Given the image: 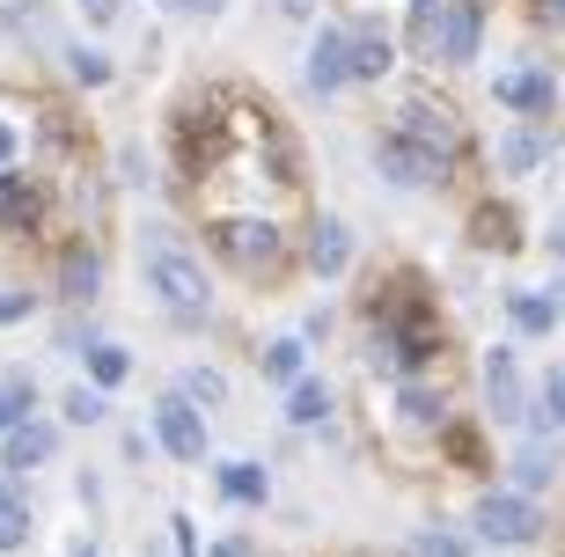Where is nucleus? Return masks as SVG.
<instances>
[{"mask_svg":"<svg viewBox=\"0 0 565 557\" xmlns=\"http://www.w3.org/2000/svg\"><path fill=\"white\" fill-rule=\"evenodd\" d=\"M206 557H243V543H213V550Z\"/></svg>","mask_w":565,"mask_h":557,"instance_id":"obj_36","label":"nucleus"},{"mask_svg":"<svg viewBox=\"0 0 565 557\" xmlns=\"http://www.w3.org/2000/svg\"><path fill=\"white\" fill-rule=\"evenodd\" d=\"M404 140L412 147H426V154H440V162H448V154H456V110L448 104H404V125H397Z\"/></svg>","mask_w":565,"mask_h":557,"instance_id":"obj_6","label":"nucleus"},{"mask_svg":"<svg viewBox=\"0 0 565 557\" xmlns=\"http://www.w3.org/2000/svg\"><path fill=\"white\" fill-rule=\"evenodd\" d=\"M88 374H96V382H104V389H110V382H126V374H132L126 345H96V352H88Z\"/></svg>","mask_w":565,"mask_h":557,"instance_id":"obj_25","label":"nucleus"},{"mask_svg":"<svg viewBox=\"0 0 565 557\" xmlns=\"http://www.w3.org/2000/svg\"><path fill=\"white\" fill-rule=\"evenodd\" d=\"M536 418H544V426H565V374L544 382V411H536Z\"/></svg>","mask_w":565,"mask_h":557,"instance_id":"obj_30","label":"nucleus"},{"mask_svg":"<svg viewBox=\"0 0 565 557\" xmlns=\"http://www.w3.org/2000/svg\"><path fill=\"white\" fill-rule=\"evenodd\" d=\"M0 221L8 227L38 221V191H30V176H8V169H0Z\"/></svg>","mask_w":565,"mask_h":557,"instance_id":"obj_15","label":"nucleus"},{"mask_svg":"<svg viewBox=\"0 0 565 557\" xmlns=\"http://www.w3.org/2000/svg\"><path fill=\"white\" fill-rule=\"evenodd\" d=\"M478 243H484V249H507V243H514V213L484 206V213H478Z\"/></svg>","mask_w":565,"mask_h":557,"instance_id":"obj_26","label":"nucleus"},{"mask_svg":"<svg viewBox=\"0 0 565 557\" xmlns=\"http://www.w3.org/2000/svg\"><path fill=\"white\" fill-rule=\"evenodd\" d=\"M323 411H331V396H323V382H294V389H287V418H294V426H316Z\"/></svg>","mask_w":565,"mask_h":557,"instance_id":"obj_21","label":"nucleus"},{"mask_svg":"<svg viewBox=\"0 0 565 557\" xmlns=\"http://www.w3.org/2000/svg\"><path fill=\"white\" fill-rule=\"evenodd\" d=\"M419 557H470V543L448 536V528H426V536H419Z\"/></svg>","mask_w":565,"mask_h":557,"instance_id":"obj_29","label":"nucleus"},{"mask_svg":"<svg viewBox=\"0 0 565 557\" xmlns=\"http://www.w3.org/2000/svg\"><path fill=\"white\" fill-rule=\"evenodd\" d=\"M390 66H397V44H390V30H382V22H367V30H353V38H345V74H353V82H382Z\"/></svg>","mask_w":565,"mask_h":557,"instance_id":"obj_8","label":"nucleus"},{"mask_svg":"<svg viewBox=\"0 0 565 557\" xmlns=\"http://www.w3.org/2000/svg\"><path fill=\"white\" fill-rule=\"evenodd\" d=\"M309 265L323 271V279H338V271L353 265V235H345V221H316V235H309Z\"/></svg>","mask_w":565,"mask_h":557,"instance_id":"obj_12","label":"nucleus"},{"mask_svg":"<svg viewBox=\"0 0 565 557\" xmlns=\"http://www.w3.org/2000/svg\"><path fill=\"white\" fill-rule=\"evenodd\" d=\"M404 418H412V426H440V396L434 389H404Z\"/></svg>","mask_w":565,"mask_h":557,"instance_id":"obj_27","label":"nucleus"},{"mask_svg":"<svg viewBox=\"0 0 565 557\" xmlns=\"http://www.w3.org/2000/svg\"><path fill=\"white\" fill-rule=\"evenodd\" d=\"M66 418H82V426H96V418H104V396H96V389H74V396H66Z\"/></svg>","mask_w":565,"mask_h":557,"instance_id":"obj_31","label":"nucleus"},{"mask_svg":"<svg viewBox=\"0 0 565 557\" xmlns=\"http://www.w3.org/2000/svg\"><path fill=\"white\" fill-rule=\"evenodd\" d=\"M74 557H96V550H88V543H82V550H74Z\"/></svg>","mask_w":565,"mask_h":557,"instance_id":"obj_38","label":"nucleus"},{"mask_svg":"<svg viewBox=\"0 0 565 557\" xmlns=\"http://www.w3.org/2000/svg\"><path fill=\"white\" fill-rule=\"evenodd\" d=\"M30 315V293H0V323H22Z\"/></svg>","mask_w":565,"mask_h":557,"instance_id":"obj_32","label":"nucleus"},{"mask_svg":"<svg viewBox=\"0 0 565 557\" xmlns=\"http://www.w3.org/2000/svg\"><path fill=\"white\" fill-rule=\"evenodd\" d=\"M265 374H273V382H301V338H279V345H265Z\"/></svg>","mask_w":565,"mask_h":557,"instance_id":"obj_24","label":"nucleus"},{"mask_svg":"<svg viewBox=\"0 0 565 557\" xmlns=\"http://www.w3.org/2000/svg\"><path fill=\"white\" fill-rule=\"evenodd\" d=\"M30 374H8V382H0V433H8V426H22V418H30Z\"/></svg>","mask_w":565,"mask_h":557,"instance_id":"obj_22","label":"nucleus"},{"mask_svg":"<svg viewBox=\"0 0 565 557\" xmlns=\"http://www.w3.org/2000/svg\"><path fill=\"white\" fill-rule=\"evenodd\" d=\"M544 162V140H536V132H507L500 140V169L507 176H522V169H536Z\"/></svg>","mask_w":565,"mask_h":557,"instance_id":"obj_20","label":"nucleus"},{"mask_svg":"<svg viewBox=\"0 0 565 557\" xmlns=\"http://www.w3.org/2000/svg\"><path fill=\"white\" fill-rule=\"evenodd\" d=\"M544 15H551V22H565V0H544Z\"/></svg>","mask_w":565,"mask_h":557,"instance_id":"obj_37","label":"nucleus"},{"mask_svg":"<svg viewBox=\"0 0 565 557\" xmlns=\"http://www.w3.org/2000/svg\"><path fill=\"white\" fill-rule=\"evenodd\" d=\"M60 287L74 293V301H88V293L104 287V265H96L88 249H66V265H60Z\"/></svg>","mask_w":565,"mask_h":557,"instance_id":"obj_16","label":"nucleus"},{"mask_svg":"<svg viewBox=\"0 0 565 557\" xmlns=\"http://www.w3.org/2000/svg\"><path fill=\"white\" fill-rule=\"evenodd\" d=\"M507 110H551L558 104V82L551 74H500V88H492Z\"/></svg>","mask_w":565,"mask_h":557,"instance_id":"obj_13","label":"nucleus"},{"mask_svg":"<svg viewBox=\"0 0 565 557\" xmlns=\"http://www.w3.org/2000/svg\"><path fill=\"white\" fill-rule=\"evenodd\" d=\"M375 169L390 176V184H412V191H419V184H434V176H440V154L412 147L404 132H382V140H375Z\"/></svg>","mask_w":565,"mask_h":557,"instance_id":"obj_5","label":"nucleus"},{"mask_svg":"<svg viewBox=\"0 0 565 557\" xmlns=\"http://www.w3.org/2000/svg\"><path fill=\"white\" fill-rule=\"evenodd\" d=\"M434 38H440V60H478V38H484V22H478V0H448L434 15Z\"/></svg>","mask_w":565,"mask_h":557,"instance_id":"obj_7","label":"nucleus"},{"mask_svg":"<svg viewBox=\"0 0 565 557\" xmlns=\"http://www.w3.org/2000/svg\"><path fill=\"white\" fill-rule=\"evenodd\" d=\"M154 440H162L177 462H199V454H206V418L191 411L184 396H169V404H154Z\"/></svg>","mask_w":565,"mask_h":557,"instance_id":"obj_4","label":"nucleus"},{"mask_svg":"<svg viewBox=\"0 0 565 557\" xmlns=\"http://www.w3.org/2000/svg\"><path fill=\"white\" fill-rule=\"evenodd\" d=\"M221 492L257 506V499H265V470H257V462H221Z\"/></svg>","mask_w":565,"mask_h":557,"instance_id":"obj_19","label":"nucleus"},{"mask_svg":"<svg viewBox=\"0 0 565 557\" xmlns=\"http://www.w3.org/2000/svg\"><path fill=\"white\" fill-rule=\"evenodd\" d=\"M66 66H74V82H88V88L110 82V60H104V52H66Z\"/></svg>","mask_w":565,"mask_h":557,"instance_id":"obj_28","label":"nucleus"},{"mask_svg":"<svg viewBox=\"0 0 565 557\" xmlns=\"http://www.w3.org/2000/svg\"><path fill=\"white\" fill-rule=\"evenodd\" d=\"M82 8H88L96 22H110V15H118V0H82Z\"/></svg>","mask_w":565,"mask_h":557,"instance_id":"obj_34","label":"nucleus"},{"mask_svg":"<svg viewBox=\"0 0 565 557\" xmlns=\"http://www.w3.org/2000/svg\"><path fill=\"white\" fill-rule=\"evenodd\" d=\"M507 315H514V331H551V323H558L544 293H514V301H507Z\"/></svg>","mask_w":565,"mask_h":557,"instance_id":"obj_23","label":"nucleus"},{"mask_svg":"<svg viewBox=\"0 0 565 557\" xmlns=\"http://www.w3.org/2000/svg\"><path fill=\"white\" fill-rule=\"evenodd\" d=\"M177 396H184L191 411H213V404H228V382H221L213 367H184V389Z\"/></svg>","mask_w":565,"mask_h":557,"instance_id":"obj_17","label":"nucleus"},{"mask_svg":"<svg viewBox=\"0 0 565 557\" xmlns=\"http://www.w3.org/2000/svg\"><path fill=\"white\" fill-rule=\"evenodd\" d=\"M221 249H228L235 265H273L279 257V227L273 221H228L221 227Z\"/></svg>","mask_w":565,"mask_h":557,"instance_id":"obj_9","label":"nucleus"},{"mask_svg":"<svg viewBox=\"0 0 565 557\" xmlns=\"http://www.w3.org/2000/svg\"><path fill=\"white\" fill-rule=\"evenodd\" d=\"M353 74H345V30H323V38L309 44V88L316 96H331V88H345Z\"/></svg>","mask_w":565,"mask_h":557,"instance_id":"obj_11","label":"nucleus"},{"mask_svg":"<svg viewBox=\"0 0 565 557\" xmlns=\"http://www.w3.org/2000/svg\"><path fill=\"white\" fill-rule=\"evenodd\" d=\"M22 543H30V499L0 492V550H22Z\"/></svg>","mask_w":565,"mask_h":557,"instance_id":"obj_18","label":"nucleus"},{"mask_svg":"<svg viewBox=\"0 0 565 557\" xmlns=\"http://www.w3.org/2000/svg\"><path fill=\"white\" fill-rule=\"evenodd\" d=\"M169 8H184V15H213L221 0H169Z\"/></svg>","mask_w":565,"mask_h":557,"instance_id":"obj_33","label":"nucleus"},{"mask_svg":"<svg viewBox=\"0 0 565 557\" xmlns=\"http://www.w3.org/2000/svg\"><path fill=\"white\" fill-rule=\"evenodd\" d=\"M8 448H0V462H8V470H38V462H52V448H60V433H52V426H30V418H22V426H8Z\"/></svg>","mask_w":565,"mask_h":557,"instance_id":"obj_10","label":"nucleus"},{"mask_svg":"<svg viewBox=\"0 0 565 557\" xmlns=\"http://www.w3.org/2000/svg\"><path fill=\"white\" fill-rule=\"evenodd\" d=\"M470 521H478L484 543H536V536H544V514H536L522 492H484Z\"/></svg>","mask_w":565,"mask_h":557,"instance_id":"obj_2","label":"nucleus"},{"mask_svg":"<svg viewBox=\"0 0 565 557\" xmlns=\"http://www.w3.org/2000/svg\"><path fill=\"white\" fill-rule=\"evenodd\" d=\"M147 287L162 293V301H169L177 315H199V309H206V271L191 265L184 249H169V243L147 249Z\"/></svg>","mask_w":565,"mask_h":557,"instance_id":"obj_1","label":"nucleus"},{"mask_svg":"<svg viewBox=\"0 0 565 557\" xmlns=\"http://www.w3.org/2000/svg\"><path fill=\"white\" fill-rule=\"evenodd\" d=\"M551 476H558V448H551V440H529L522 454H514V492H544Z\"/></svg>","mask_w":565,"mask_h":557,"instance_id":"obj_14","label":"nucleus"},{"mask_svg":"<svg viewBox=\"0 0 565 557\" xmlns=\"http://www.w3.org/2000/svg\"><path fill=\"white\" fill-rule=\"evenodd\" d=\"M8 154H15V125H0V162H8Z\"/></svg>","mask_w":565,"mask_h":557,"instance_id":"obj_35","label":"nucleus"},{"mask_svg":"<svg viewBox=\"0 0 565 557\" xmlns=\"http://www.w3.org/2000/svg\"><path fill=\"white\" fill-rule=\"evenodd\" d=\"M484 404H492V418L500 426H514V418H529V382H522V360L514 352H484Z\"/></svg>","mask_w":565,"mask_h":557,"instance_id":"obj_3","label":"nucleus"}]
</instances>
